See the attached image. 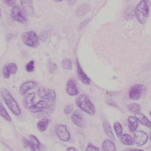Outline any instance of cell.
<instances>
[{
	"mask_svg": "<svg viewBox=\"0 0 151 151\" xmlns=\"http://www.w3.org/2000/svg\"><path fill=\"white\" fill-rule=\"evenodd\" d=\"M121 141L125 145H133L134 144V139L131 136L127 134H124L122 136Z\"/></svg>",
	"mask_w": 151,
	"mask_h": 151,
	"instance_id": "24",
	"label": "cell"
},
{
	"mask_svg": "<svg viewBox=\"0 0 151 151\" xmlns=\"http://www.w3.org/2000/svg\"><path fill=\"white\" fill-rule=\"evenodd\" d=\"M85 151H99L98 147L94 146L91 144H88L86 147Z\"/></svg>",
	"mask_w": 151,
	"mask_h": 151,
	"instance_id": "33",
	"label": "cell"
},
{
	"mask_svg": "<svg viewBox=\"0 0 151 151\" xmlns=\"http://www.w3.org/2000/svg\"><path fill=\"white\" fill-rule=\"evenodd\" d=\"M55 131L58 138L63 142H68L70 138V134L66 126L63 124H58L55 127Z\"/></svg>",
	"mask_w": 151,
	"mask_h": 151,
	"instance_id": "6",
	"label": "cell"
},
{
	"mask_svg": "<svg viewBox=\"0 0 151 151\" xmlns=\"http://www.w3.org/2000/svg\"><path fill=\"white\" fill-rule=\"evenodd\" d=\"M103 128H104V131L107 137L113 141L115 140V137L113 133L112 129L108 121L106 120L104 122Z\"/></svg>",
	"mask_w": 151,
	"mask_h": 151,
	"instance_id": "19",
	"label": "cell"
},
{
	"mask_svg": "<svg viewBox=\"0 0 151 151\" xmlns=\"http://www.w3.org/2000/svg\"><path fill=\"white\" fill-rule=\"evenodd\" d=\"M123 151H144L142 150H137V149H127L124 150Z\"/></svg>",
	"mask_w": 151,
	"mask_h": 151,
	"instance_id": "40",
	"label": "cell"
},
{
	"mask_svg": "<svg viewBox=\"0 0 151 151\" xmlns=\"http://www.w3.org/2000/svg\"><path fill=\"white\" fill-rule=\"evenodd\" d=\"M76 64H77V75L78 78L83 83L87 85H89L90 83V79L83 72L77 58L76 59Z\"/></svg>",
	"mask_w": 151,
	"mask_h": 151,
	"instance_id": "11",
	"label": "cell"
},
{
	"mask_svg": "<svg viewBox=\"0 0 151 151\" xmlns=\"http://www.w3.org/2000/svg\"><path fill=\"white\" fill-rule=\"evenodd\" d=\"M76 105L83 111L90 115H94L96 109L87 95L81 94L78 96L76 100Z\"/></svg>",
	"mask_w": 151,
	"mask_h": 151,
	"instance_id": "2",
	"label": "cell"
},
{
	"mask_svg": "<svg viewBox=\"0 0 151 151\" xmlns=\"http://www.w3.org/2000/svg\"><path fill=\"white\" fill-rule=\"evenodd\" d=\"M24 143L25 148H29L32 151H36L35 146L31 143V142H29L26 139H24Z\"/></svg>",
	"mask_w": 151,
	"mask_h": 151,
	"instance_id": "31",
	"label": "cell"
},
{
	"mask_svg": "<svg viewBox=\"0 0 151 151\" xmlns=\"http://www.w3.org/2000/svg\"><path fill=\"white\" fill-rule=\"evenodd\" d=\"M4 2L9 7L14 6L16 3V0H3Z\"/></svg>",
	"mask_w": 151,
	"mask_h": 151,
	"instance_id": "36",
	"label": "cell"
},
{
	"mask_svg": "<svg viewBox=\"0 0 151 151\" xmlns=\"http://www.w3.org/2000/svg\"><path fill=\"white\" fill-rule=\"evenodd\" d=\"M135 15V9L133 6H130L126 9L124 12L123 16L124 18L127 20L132 19Z\"/></svg>",
	"mask_w": 151,
	"mask_h": 151,
	"instance_id": "22",
	"label": "cell"
},
{
	"mask_svg": "<svg viewBox=\"0 0 151 151\" xmlns=\"http://www.w3.org/2000/svg\"><path fill=\"white\" fill-rule=\"evenodd\" d=\"M106 103L107 104L111 106H114V107H117V104L115 102H114L113 100L111 99H108L106 100Z\"/></svg>",
	"mask_w": 151,
	"mask_h": 151,
	"instance_id": "39",
	"label": "cell"
},
{
	"mask_svg": "<svg viewBox=\"0 0 151 151\" xmlns=\"http://www.w3.org/2000/svg\"><path fill=\"white\" fill-rule=\"evenodd\" d=\"M66 151H76V150L74 147H70L67 149Z\"/></svg>",
	"mask_w": 151,
	"mask_h": 151,
	"instance_id": "43",
	"label": "cell"
},
{
	"mask_svg": "<svg viewBox=\"0 0 151 151\" xmlns=\"http://www.w3.org/2000/svg\"><path fill=\"white\" fill-rule=\"evenodd\" d=\"M134 142L138 146H142L148 142V136L147 134L141 130H137L134 134Z\"/></svg>",
	"mask_w": 151,
	"mask_h": 151,
	"instance_id": "9",
	"label": "cell"
},
{
	"mask_svg": "<svg viewBox=\"0 0 151 151\" xmlns=\"http://www.w3.org/2000/svg\"><path fill=\"white\" fill-rule=\"evenodd\" d=\"M50 121L48 119L42 120L37 123V128L41 132L45 131L47 129Z\"/></svg>",
	"mask_w": 151,
	"mask_h": 151,
	"instance_id": "25",
	"label": "cell"
},
{
	"mask_svg": "<svg viewBox=\"0 0 151 151\" xmlns=\"http://www.w3.org/2000/svg\"><path fill=\"white\" fill-rule=\"evenodd\" d=\"M62 66L65 70H70L72 68L73 64L71 61L70 59H64L62 63Z\"/></svg>",
	"mask_w": 151,
	"mask_h": 151,
	"instance_id": "30",
	"label": "cell"
},
{
	"mask_svg": "<svg viewBox=\"0 0 151 151\" xmlns=\"http://www.w3.org/2000/svg\"><path fill=\"white\" fill-rule=\"evenodd\" d=\"M73 106L72 105H68L66 106L65 107L64 112L66 114H70L73 111Z\"/></svg>",
	"mask_w": 151,
	"mask_h": 151,
	"instance_id": "34",
	"label": "cell"
},
{
	"mask_svg": "<svg viewBox=\"0 0 151 151\" xmlns=\"http://www.w3.org/2000/svg\"><path fill=\"white\" fill-rule=\"evenodd\" d=\"M114 128L117 137H120L122 134V126L119 122H115L114 125Z\"/></svg>",
	"mask_w": 151,
	"mask_h": 151,
	"instance_id": "28",
	"label": "cell"
},
{
	"mask_svg": "<svg viewBox=\"0 0 151 151\" xmlns=\"http://www.w3.org/2000/svg\"><path fill=\"white\" fill-rule=\"evenodd\" d=\"M34 64V61H30V62L26 66V70L29 73H32L35 70Z\"/></svg>",
	"mask_w": 151,
	"mask_h": 151,
	"instance_id": "32",
	"label": "cell"
},
{
	"mask_svg": "<svg viewBox=\"0 0 151 151\" xmlns=\"http://www.w3.org/2000/svg\"><path fill=\"white\" fill-rule=\"evenodd\" d=\"M29 139L31 143L36 147L38 150L45 151L47 150V147L44 145L42 144L36 137L31 135L29 136Z\"/></svg>",
	"mask_w": 151,
	"mask_h": 151,
	"instance_id": "18",
	"label": "cell"
},
{
	"mask_svg": "<svg viewBox=\"0 0 151 151\" xmlns=\"http://www.w3.org/2000/svg\"><path fill=\"white\" fill-rule=\"evenodd\" d=\"M90 8V6L89 4H83L76 12V15L79 17H83L89 11Z\"/></svg>",
	"mask_w": 151,
	"mask_h": 151,
	"instance_id": "21",
	"label": "cell"
},
{
	"mask_svg": "<svg viewBox=\"0 0 151 151\" xmlns=\"http://www.w3.org/2000/svg\"><path fill=\"white\" fill-rule=\"evenodd\" d=\"M150 139L151 140V133L150 134Z\"/></svg>",
	"mask_w": 151,
	"mask_h": 151,
	"instance_id": "46",
	"label": "cell"
},
{
	"mask_svg": "<svg viewBox=\"0 0 151 151\" xmlns=\"http://www.w3.org/2000/svg\"><path fill=\"white\" fill-rule=\"evenodd\" d=\"M129 111L132 113H137L141 110V106L140 105L137 104H132L128 106Z\"/></svg>",
	"mask_w": 151,
	"mask_h": 151,
	"instance_id": "27",
	"label": "cell"
},
{
	"mask_svg": "<svg viewBox=\"0 0 151 151\" xmlns=\"http://www.w3.org/2000/svg\"><path fill=\"white\" fill-rule=\"evenodd\" d=\"M22 41L27 46L31 47H37L40 44L39 39L33 31L24 33L21 36Z\"/></svg>",
	"mask_w": 151,
	"mask_h": 151,
	"instance_id": "4",
	"label": "cell"
},
{
	"mask_svg": "<svg viewBox=\"0 0 151 151\" xmlns=\"http://www.w3.org/2000/svg\"><path fill=\"white\" fill-rule=\"evenodd\" d=\"M136 119L139 122L147 127L151 129V122L147 117L142 114L140 113H136L135 114Z\"/></svg>",
	"mask_w": 151,
	"mask_h": 151,
	"instance_id": "17",
	"label": "cell"
},
{
	"mask_svg": "<svg viewBox=\"0 0 151 151\" xmlns=\"http://www.w3.org/2000/svg\"><path fill=\"white\" fill-rule=\"evenodd\" d=\"M47 38V35L45 32H42L39 35V38L40 40L42 41H45Z\"/></svg>",
	"mask_w": 151,
	"mask_h": 151,
	"instance_id": "38",
	"label": "cell"
},
{
	"mask_svg": "<svg viewBox=\"0 0 151 151\" xmlns=\"http://www.w3.org/2000/svg\"><path fill=\"white\" fill-rule=\"evenodd\" d=\"M102 149L104 151H116V146L111 140L106 139L102 144Z\"/></svg>",
	"mask_w": 151,
	"mask_h": 151,
	"instance_id": "20",
	"label": "cell"
},
{
	"mask_svg": "<svg viewBox=\"0 0 151 151\" xmlns=\"http://www.w3.org/2000/svg\"><path fill=\"white\" fill-rule=\"evenodd\" d=\"M3 74L4 76L6 79H8V78H9L10 74L9 72V70H8V69L6 65H4V66L3 68Z\"/></svg>",
	"mask_w": 151,
	"mask_h": 151,
	"instance_id": "35",
	"label": "cell"
},
{
	"mask_svg": "<svg viewBox=\"0 0 151 151\" xmlns=\"http://www.w3.org/2000/svg\"><path fill=\"white\" fill-rule=\"evenodd\" d=\"M35 97V93H31L27 94L24 98L23 102V105L26 109H30L34 105V100Z\"/></svg>",
	"mask_w": 151,
	"mask_h": 151,
	"instance_id": "15",
	"label": "cell"
},
{
	"mask_svg": "<svg viewBox=\"0 0 151 151\" xmlns=\"http://www.w3.org/2000/svg\"><path fill=\"white\" fill-rule=\"evenodd\" d=\"M71 120L73 123L80 128H84L85 122L83 115L80 111H75L71 115Z\"/></svg>",
	"mask_w": 151,
	"mask_h": 151,
	"instance_id": "10",
	"label": "cell"
},
{
	"mask_svg": "<svg viewBox=\"0 0 151 151\" xmlns=\"http://www.w3.org/2000/svg\"><path fill=\"white\" fill-rule=\"evenodd\" d=\"M76 0H67V2L70 4H73L75 3Z\"/></svg>",
	"mask_w": 151,
	"mask_h": 151,
	"instance_id": "42",
	"label": "cell"
},
{
	"mask_svg": "<svg viewBox=\"0 0 151 151\" xmlns=\"http://www.w3.org/2000/svg\"><path fill=\"white\" fill-rule=\"evenodd\" d=\"M129 128V130L133 132L135 131L138 127L137 120L133 116H130L128 118Z\"/></svg>",
	"mask_w": 151,
	"mask_h": 151,
	"instance_id": "23",
	"label": "cell"
},
{
	"mask_svg": "<svg viewBox=\"0 0 151 151\" xmlns=\"http://www.w3.org/2000/svg\"><path fill=\"white\" fill-rule=\"evenodd\" d=\"M48 104L44 100H41L35 104L34 105L30 110L32 112H42L46 109Z\"/></svg>",
	"mask_w": 151,
	"mask_h": 151,
	"instance_id": "14",
	"label": "cell"
},
{
	"mask_svg": "<svg viewBox=\"0 0 151 151\" xmlns=\"http://www.w3.org/2000/svg\"><path fill=\"white\" fill-rule=\"evenodd\" d=\"M149 15V1L142 0L140 1L135 9V16L137 21L141 24H144Z\"/></svg>",
	"mask_w": 151,
	"mask_h": 151,
	"instance_id": "3",
	"label": "cell"
},
{
	"mask_svg": "<svg viewBox=\"0 0 151 151\" xmlns=\"http://www.w3.org/2000/svg\"><path fill=\"white\" fill-rule=\"evenodd\" d=\"M0 115L8 121H11V119L5 109L4 108L2 105L0 103Z\"/></svg>",
	"mask_w": 151,
	"mask_h": 151,
	"instance_id": "26",
	"label": "cell"
},
{
	"mask_svg": "<svg viewBox=\"0 0 151 151\" xmlns=\"http://www.w3.org/2000/svg\"><path fill=\"white\" fill-rule=\"evenodd\" d=\"M57 68V65L56 64L51 63L50 66V73H53L56 70Z\"/></svg>",
	"mask_w": 151,
	"mask_h": 151,
	"instance_id": "37",
	"label": "cell"
},
{
	"mask_svg": "<svg viewBox=\"0 0 151 151\" xmlns=\"http://www.w3.org/2000/svg\"><path fill=\"white\" fill-rule=\"evenodd\" d=\"M38 95L42 99L51 101H54L56 96L55 90L46 87H41L39 88Z\"/></svg>",
	"mask_w": 151,
	"mask_h": 151,
	"instance_id": "5",
	"label": "cell"
},
{
	"mask_svg": "<svg viewBox=\"0 0 151 151\" xmlns=\"http://www.w3.org/2000/svg\"><path fill=\"white\" fill-rule=\"evenodd\" d=\"M37 85V83L34 81H32L24 83L20 86L19 88V93L22 96H24L27 93L28 91L35 88Z\"/></svg>",
	"mask_w": 151,
	"mask_h": 151,
	"instance_id": "13",
	"label": "cell"
},
{
	"mask_svg": "<svg viewBox=\"0 0 151 151\" xmlns=\"http://www.w3.org/2000/svg\"><path fill=\"white\" fill-rule=\"evenodd\" d=\"M2 99L5 102L9 109L15 115H20L21 110L15 99L12 97L9 91L4 88H2L0 90Z\"/></svg>",
	"mask_w": 151,
	"mask_h": 151,
	"instance_id": "1",
	"label": "cell"
},
{
	"mask_svg": "<svg viewBox=\"0 0 151 151\" xmlns=\"http://www.w3.org/2000/svg\"><path fill=\"white\" fill-rule=\"evenodd\" d=\"M8 70L10 74H14L16 73L18 70V67L17 65L14 63H9L6 65Z\"/></svg>",
	"mask_w": 151,
	"mask_h": 151,
	"instance_id": "29",
	"label": "cell"
},
{
	"mask_svg": "<svg viewBox=\"0 0 151 151\" xmlns=\"http://www.w3.org/2000/svg\"><path fill=\"white\" fill-rule=\"evenodd\" d=\"M55 1L56 2H60L61 1H63V0H55Z\"/></svg>",
	"mask_w": 151,
	"mask_h": 151,
	"instance_id": "44",
	"label": "cell"
},
{
	"mask_svg": "<svg viewBox=\"0 0 151 151\" xmlns=\"http://www.w3.org/2000/svg\"><path fill=\"white\" fill-rule=\"evenodd\" d=\"M144 90V86L142 84H136L132 86L129 92V98L133 100H137L141 97Z\"/></svg>",
	"mask_w": 151,
	"mask_h": 151,
	"instance_id": "8",
	"label": "cell"
},
{
	"mask_svg": "<svg viewBox=\"0 0 151 151\" xmlns=\"http://www.w3.org/2000/svg\"><path fill=\"white\" fill-rule=\"evenodd\" d=\"M23 10L26 14L31 16L34 12L32 0H20Z\"/></svg>",
	"mask_w": 151,
	"mask_h": 151,
	"instance_id": "12",
	"label": "cell"
},
{
	"mask_svg": "<svg viewBox=\"0 0 151 151\" xmlns=\"http://www.w3.org/2000/svg\"><path fill=\"white\" fill-rule=\"evenodd\" d=\"M25 13L18 6H13L12 9L11 16L12 18L22 24H24L27 21Z\"/></svg>",
	"mask_w": 151,
	"mask_h": 151,
	"instance_id": "7",
	"label": "cell"
},
{
	"mask_svg": "<svg viewBox=\"0 0 151 151\" xmlns=\"http://www.w3.org/2000/svg\"><path fill=\"white\" fill-rule=\"evenodd\" d=\"M88 20H85V21H84V22H83V23H82L81 24V27H84V26H85L86 25V24H87V23H88Z\"/></svg>",
	"mask_w": 151,
	"mask_h": 151,
	"instance_id": "41",
	"label": "cell"
},
{
	"mask_svg": "<svg viewBox=\"0 0 151 151\" xmlns=\"http://www.w3.org/2000/svg\"><path fill=\"white\" fill-rule=\"evenodd\" d=\"M66 92L69 95L73 96L78 95V91L75 82L73 80H69L66 87Z\"/></svg>",
	"mask_w": 151,
	"mask_h": 151,
	"instance_id": "16",
	"label": "cell"
},
{
	"mask_svg": "<svg viewBox=\"0 0 151 151\" xmlns=\"http://www.w3.org/2000/svg\"><path fill=\"white\" fill-rule=\"evenodd\" d=\"M1 9L0 8V17H1Z\"/></svg>",
	"mask_w": 151,
	"mask_h": 151,
	"instance_id": "45",
	"label": "cell"
},
{
	"mask_svg": "<svg viewBox=\"0 0 151 151\" xmlns=\"http://www.w3.org/2000/svg\"><path fill=\"white\" fill-rule=\"evenodd\" d=\"M150 114L151 115V111H150Z\"/></svg>",
	"mask_w": 151,
	"mask_h": 151,
	"instance_id": "47",
	"label": "cell"
}]
</instances>
